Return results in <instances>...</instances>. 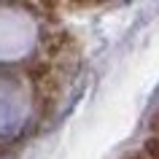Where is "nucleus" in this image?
Instances as JSON below:
<instances>
[{"label":"nucleus","mask_w":159,"mask_h":159,"mask_svg":"<svg viewBox=\"0 0 159 159\" xmlns=\"http://www.w3.org/2000/svg\"><path fill=\"white\" fill-rule=\"evenodd\" d=\"M140 154L146 159H159V138H154V135L146 138V140H143V151H140Z\"/></svg>","instance_id":"f257e3e1"},{"label":"nucleus","mask_w":159,"mask_h":159,"mask_svg":"<svg viewBox=\"0 0 159 159\" xmlns=\"http://www.w3.org/2000/svg\"><path fill=\"white\" fill-rule=\"evenodd\" d=\"M124 159H146V157H143L140 151H132V154H127V157H124Z\"/></svg>","instance_id":"f03ea898"}]
</instances>
